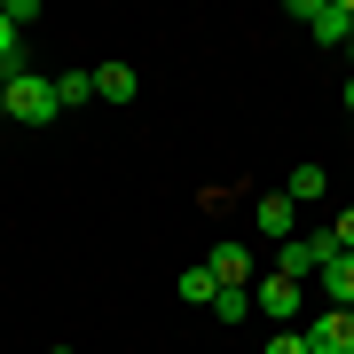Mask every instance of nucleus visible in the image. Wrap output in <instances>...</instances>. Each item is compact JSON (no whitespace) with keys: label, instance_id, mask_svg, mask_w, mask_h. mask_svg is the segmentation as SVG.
<instances>
[{"label":"nucleus","instance_id":"obj_1","mask_svg":"<svg viewBox=\"0 0 354 354\" xmlns=\"http://www.w3.org/2000/svg\"><path fill=\"white\" fill-rule=\"evenodd\" d=\"M55 111H64V102H55V79H39V71H8L0 118H16V127H48Z\"/></svg>","mask_w":354,"mask_h":354},{"label":"nucleus","instance_id":"obj_2","mask_svg":"<svg viewBox=\"0 0 354 354\" xmlns=\"http://www.w3.org/2000/svg\"><path fill=\"white\" fill-rule=\"evenodd\" d=\"M291 16H299V24L323 39V48L354 39V0H291Z\"/></svg>","mask_w":354,"mask_h":354},{"label":"nucleus","instance_id":"obj_3","mask_svg":"<svg viewBox=\"0 0 354 354\" xmlns=\"http://www.w3.org/2000/svg\"><path fill=\"white\" fill-rule=\"evenodd\" d=\"M299 299H307L299 276H260V291H252V307H260V315H276V323H299Z\"/></svg>","mask_w":354,"mask_h":354},{"label":"nucleus","instance_id":"obj_4","mask_svg":"<svg viewBox=\"0 0 354 354\" xmlns=\"http://www.w3.org/2000/svg\"><path fill=\"white\" fill-rule=\"evenodd\" d=\"M307 354H354V307H330V315L307 330Z\"/></svg>","mask_w":354,"mask_h":354},{"label":"nucleus","instance_id":"obj_5","mask_svg":"<svg viewBox=\"0 0 354 354\" xmlns=\"http://www.w3.org/2000/svg\"><path fill=\"white\" fill-rule=\"evenodd\" d=\"M205 268H213L221 283H244V276H252V252H244L236 236H221V244H213V260H205Z\"/></svg>","mask_w":354,"mask_h":354},{"label":"nucleus","instance_id":"obj_6","mask_svg":"<svg viewBox=\"0 0 354 354\" xmlns=\"http://www.w3.org/2000/svg\"><path fill=\"white\" fill-rule=\"evenodd\" d=\"M95 95H102V102H134V95H142L134 64H102V71H95Z\"/></svg>","mask_w":354,"mask_h":354},{"label":"nucleus","instance_id":"obj_7","mask_svg":"<svg viewBox=\"0 0 354 354\" xmlns=\"http://www.w3.org/2000/svg\"><path fill=\"white\" fill-rule=\"evenodd\" d=\"M323 299L330 307H354V252H339V260L323 268Z\"/></svg>","mask_w":354,"mask_h":354},{"label":"nucleus","instance_id":"obj_8","mask_svg":"<svg viewBox=\"0 0 354 354\" xmlns=\"http://www.w3.org/2000/svg\"><path fill=\"white\" fill-rule=\"evenodd\" d=\"M299 252H307V268L323 276V268H330V260L346 252V244H339V228H307V236H299Z\"/></svg>","mask_w":354,"mask_h":354},{"label":"nucleus","instance_id":"obj_9","mask_svg":"<svg viewBox=\"0 0 354 354\" xmlns=\"http://www.w3.org/2000/svg\"><path fill=\"white\" fill-rule=\"evenodd\" d=\"M252 221H260V236H283V244H291V197H283V189H276V197H260V213H252Z\"/></svg>","mask_w":354,"mask_h":354},{"label":"nucleus","instance_id":"obj_10","mask_svg":"<svg viewBox=\"0 0 354 354\" xmlns=\"http://www.w3.org/2000/svg\"><path fill=\"white\" fill-rule=\"evenodd\" d=\"M323 189H330V181H323V165H291V189H283V197H291V205H315Z\"/></svg>","mask_w":354,"mask_h":354},{"label":"nucleus","instance_id":"obj_11","mask_svg":"<svg viewBox=\"0 0 354 354\" xmlns=\"http://www.w3.org/2000/svg\"><path fill=\"white\" fill-rule=\"evenodd\" d=\"M181 299H189V307H213L221 299V276H213V268H189V276H181Z\"/></svg>","mask_w":354,"mask_h":354},{"label":"nucleus","instance_id":"obj_12","mask_svg":"<svg viewBox=\"0 0 354 354\" xmlns=\"http://www.w3.org/2000/svg\"><path fill=\"white\" fill-rule=\"evenodd\" d=\"M55 102H95V71H55Z\"/></svg>","mask_w":354,"mask_h":354},{"label":"nucleus","instance_id":"obj_13","mask_svg":"<svg viewBox=\"0 0 354 354\" xmlns=\"http://www.w3.org/2000/svg\"><path fill=\"white\" fill-rule=\"evenodd\" d=\"M213 315H221V323H244V315H252V291H244V283H221Z\"/></svg>","mask_w":354,"mask_h":354},{"label":"nucleus","instance_id":"obj_14","mask_svg":"<svg viewBox=\"0 0 354 354\" xmlns=\"http://www.w3.org/2000/svg\"><path fill=\"white\" fill-rule=\"evenodd\" d=\"M0 16H8L16 32H32V24H39V0H0Z\"/></svg>","mask_w":354,"mask_h":354},{"label":"nucleus","instance_id":"obj_15","mask_svg":"<svg viewBox=\"0 0 354 354\" xmlns=\"http://www.w3.org/2000/svg\"><path fill=\"white\" fill-rule=\"evenodd\" d=\"M276 276H299V283H307V276H315V268H307V252H299V236H291V244H283V260H276Z\"/></svg>","mask_w":354,"mask_h":354},{"label":"nucleus","instance_id":"obj_16","mask_svg":"<svg viewBox=\"0 0 354 354\" xmlns=\"http://www.w3.org/2000/svg\"><path fill=\"white\" fill-rule=\"evenodd\" d=\"M16 39H24V32H16L8 16H0V71H24V64H16Z\"/></svg>","mask_w":354,"mask_h":354},{"label":"nucleus","instance_id":"obj_17","mask_svg":"<svg viewBox=\"0 0 354 354\" xmlns=\"http://www.w3.org/2000/svg\"><path fill=\"white\" fill-rule=\"evenodd\" d=\"M268 354H307V330H291V323H283L276 339H268Z\"/></svg>","mask_w":354,"mask_h":354},{"label":"nucleus","instance_id":"obj_18","mask_svg":"<svg viewBox=\"0 0 354 354\" xmlns=\"http://www.w3.org/2000/svg\"><path fill=\"white\" fill-rule=\"evenodd\" d=\"M330 228H339V244H346V252H354V205H346V213L330 221Z\"/></svg>","mask_w":354,"mask_h":354},{"label":"nucleus","instance_id":"obj_19","mask_svg":"<svg viewBox=\"0 0 354 354\" xmlns=\"http://www.w3.org/2000/svg\"><path fill=\"white\" fill-rule=\"evenodd\" d=\"M346 111H354V79H346Z\"/></svg>","mask_w":354,"mask_h":354},{"label":"nucleus","instance_id":"obj_20","mask_svg":"<svg viewBox=\"0 0 354 354\" xmlns=\"http://www.w3.org/2000/svg\"><path fill=\"white\" fill-rule=\"evenodd\" d=\"M0 95H8V71H0Z\"/></svg>","mask_w":354,"mask_h":354},{"label":"nucleus","instance_id":"obj_21","mask_svg":"<svg viewBox=\"0 0 354 354\" xmlns=\"http://www.w3.org/2000/svg\"><path fill=\"white\" fill-rule=\"evenodd\" d=\"M48 354H71V346H48Z\"/></svg>","mask_w":354,"mask_h":354}]
</instances>
